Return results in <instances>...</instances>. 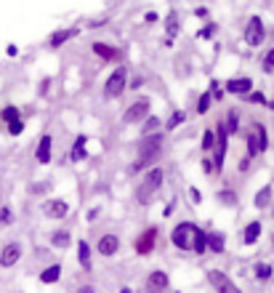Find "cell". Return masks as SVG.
Listing matches in <instances>:
<instances>
[{"label": "cell", "mask_w": 274, "mask_h": 293, "mask_svg": "<svg viewBox=\"0 0 274 293\" xmlns=\"http://www.w3.org/2000/svg\"><path fill=\"white\" fill-rule=\"evenodd\" d=\"M163 146H165V131H155V133L141 136L139 146H136V163L130 165V173L149 171L160 160V155H163Z\"/></svg>", "instance_id": "6da1fadb"}, {"label": "cell", "mask_w": 274, "mask_h": 293, "mask_svg": "<svg viewBox=\"0 0 274 293\" xmlns=\"http://www.w3.org/2000/svg\"><path fill=\"white\" fill-rule=\"evenodd\" d=\"M163 182H165V171L160 165H152L149 171H144V179L139 182V187H136V202L139 205H149L152 200H155V195L163 189Z\"/></svg>", "instance_id": "7a4b0ae2"}, {"label": "cell", "mask_w": 274, "mask_h": 293, "mask_svg": "<svg viewBox=\"0 0 274 293\" xmlns=\"http://www.w3.org/2000/svg\"><path fill=\"white\" fill-rule=\"evenodd\" d=\"M128 75L130 70L125 64L115 67V70L110 72V77H107L104 83V99H120L125 91H128Z\"/></svg>", "instance_id": "3957f363"}, {"label": "cell", "mask_w": 274, "mask_h": 293, "mask_svg": "<svg viewBox=\"0 0 274 293\" xmlns=\"http://www.w3.org/2000/svg\"><path fill=\"white\" fill-rule=\"evenodd\" d=\"M195 229L197 224L195 221H179L173 229H170V243L173 248H179V251H192V240H195Z\"/></svg>", "instance_id": "277c9868"}, {"label": "cell", "mask_w": 274, "mask_h": 293, "mask_svg": "<svg viewBox=\"0 0 274 293\" xmlns=\"http://www.w3.org/2000/svg\"><path fill=\"white\" fill-rule=\"evenodd\" d=\"M149 110H152V101L149 99H136L133 104L125 110V115H123V126H141V123L149 117Z\"/></svg>", "instance_id": "5b68a950"}, {"label": "cell", "mask_w": 274, "mask_h": 293, "mask_svg": "<svg viewBox=\"0 0 274 293\" xmlns=\"http://www.w3.org/2000/svg\"><path fill=\"white\" fill-rule=\"evenodd\" d=\"M264 40H266V27L261 21V16H250L248 27H245V43L250 48H258Z\"/></svg>", "instance_id": "8992f818"}, {"label": "cell", "mask_w": 274, "mask_h": 293, "mask_svg": "<svg viewBox=\"0 0 274 293\" xmlns=\"http://www.w3.org/2000/svg\"><path fill=\"white\" fill-rule=\"evenodd\" d=\"M170 288V277L163 269H152L144 277V293H165Z\"/></svg>", "instance_id": "52a82bcc"}, {"label": "cell", "mask_w": 274, "mask_h": 293, "mask_svg": "<svg viewBox=\"0 0 274 293\" xmlns=\"http://www.w3.org/2000/svg\"><path fill=\"white\" fill-rule=\"evenodd\" d=\"M157 238H160L157 227H146L144 232L136 238V243H133L136 253H139V256H149V253L155 251V245H157Z\"/></svg>", "instance_id": "ba28073f"}, {"label": "cell", "mask_w": 274, "mask_h": 293, "mask_svg": "<svg viewBox=\"0 0 274 293\" xmlns=\"http://www.w3.org/2000/svg\"><path fill=\"white\" fill-rule=\"evenodd\" d=\"M21 253H24V248H21L19 240H11V243H5L3 248H0V267H3V269L16 267V261L21 258Z\"/></svg>", "instance_id": "9c48e42d"}, {"label": "cell", "mask_w": 274, "mask_h": 293, "mask_svg": "<svg viewBox=\"0 0 274 293\" xmlns=\"http://www.w3.org/2000/svg\"><path fill=\"white\" fill-rule=\"evenodd\" d=\"M67 213H70V202H67V200L48 197V200L43 202V216H45V219H54V221H59V219L67 216Z\"/></svg>", "instance_id": "30bf717a"}, {"label": "cell", "mask_w": 274, "mask_h": 293, "mask_svg": "<svg viewBox=\"0 0 274 293\" xmlns=\"http://www.w3.org/2000/svg\"><path fill=\"white\" fill-rule=\"evenodd\" d=\"M224 91L232 93V96H248V93L253 91V80H250V77H245V75L229 77V80L224 83Z\"/></svg>", "instance_id": "8fae6325"}, {"label": "cell", "mask_w": 274, "mask_h": 293, "mask_svg": "<svg viewBox=\"0 0 274 293\" xmlns=\"http://www.w3.org/2000/svg\"><path fill=\"white\" fill-rule=\"evenodd\" d=\"M117 251H120V238L115 232H107V235H101V238L96 240V253H99V256L110 258V256H115Z\"/></svg>", "instance_id": "7c38bea8"}, {"label": "cell", "mask_w": 274, "mask_h": 293, "mask_svg": "<svg viewBox=\"0 0 274 293\" xmlns=\"http://www.w3.org/2000/svg\"><path fill=\"white\" fill-rule=\"evenodd\" d=\"M80 35V27H64V30H56L54 35L48 37V48H61L64 43L75 40Z\"/></svg>", "instance_id": "4fadbf2b"}, {"label": "cell", "mask_w": 274, "mask_h": 293, "mask_svg": "<svg viewBox=\"0 0 274 293\" xmlns=\"http://www.w3.org/2000/svg\"><path fill=\"white\" fill-rule=\"evenodd\" d=\"M51 149H54V136L51 133H43L37 142V149H35V160L40 165H48L51 163Z\"/></svg>", "instance_id": "5bb4252c"}, {"label": "cell", "mask_w": 274, "mask_h": 293, "mask_svg": "<svg viewBox=\"0 0 274 293\" xmlns=\"http://www.w3.org/2000/svg\"><path fill=\"white\" fill-rule=\"evenodd\" d=\"M205 235H208V251L216 253V256H221V253L226 251V238L224 232H216V229H205Z\"/></svg>", "instance_id": "9a60e30c"}, {"label": "cell", "mask_w": 274, "mask_h": 293, "mask_svg": "<svg viewBox=\"0 0 274 293\" xmlns=\"http://www.w3.org/2000/svg\"><path fill=\"white\" fill-rule=\"evenodd\" d=\"M91 48H93V54L99 56L101 61H115V59H120V48L110 46V43H101V40H96Z\"/></svg>", "instance_id": "2e32d148"}, {"label": "cell", "mask_w": 274, "mask_h": 293, "mask_svg": "<svg viewBox=\"0 0 274 293\" xmlns=\"http://www.w3.org/2000/svg\"><path fill=\"white\" fill-rule=\"evenodd\" d=\"M85 144H88V133H80V136L75 139V144H72V149H70V160L72 163H83L85 157H88Z\"/></svg>", "instance_id": "e0dca14e"}, {"label": "cell", "mask_w": 274, "mask_h": 293, "mask_svg": "<svg viewBox=\"0 0 274 293\" xmlns=\"http://www.w3.org/2000/svg\"><path fill=\"white\" fill-rule=\"evenodd\" d=\"M59 277H61V264L56 261V264H48V267L43 269V272L37 275V280L43 285H54V283H59Z\"/></svg>", "instance_id": "ac0fdd59"}, {"label": "cell", "mask_w": 274, "mask_h": 293, "mask_svg": "<svg viewBox=\"0 0 274 293\" xmlns=\"http://www.w3.org/2000/svg\"><path fill=\"white\" fill-rule=\"evenodd\" d=\"M272 195H274V187H272V184L261 187L258 192H256V197H253V205L258 208V211H266V208H272Z\"/></svg>", "instance_id": "d6986e66"}, {"label": "cell", "mask_w": 274, "mask_h": 293, "mask_svg": "<svg viewBox=\"0 0 274 293\" xmlns=\"http://www.w3.org/2000/svg\"><path fill=\"white\" fill-rule=\"evenodd\" d=\"M77 264L85 269V272H91V269H93V261H91V245H88V240H77Z\"/></svg>", "instance_id": "ffe728a7"}, {"label": "cell", "mask_w": 274, "mask_h": 293, "mask_svg": "<svg viewBox=\"0 0 274 293\" xmlns=\"http://www.w3.org/2000/svg\"><path fill=\"white\" fill-rule=\"evenodd\" d=\"M221 123H224V128H226V136H237L239 133V110L237 107H232Z\"/></svg>", "instance_id": "44dd1931"}, {"label": "cell", "mask_w": 274, "mask_h": 293, "mask_svg": "<svg viewBox=\"0 0 274 293\" xmlns=\"http://www.w3.org/2000/svg\"><path fill=\"white\" fill-rule=\"evenodd\" d=\"M261 240V221L258 219H253V221L245 227V232H242V243L245 245H256Z\"/></svg>", "instance_id": "7402d4cb"}, {"label": "cell", "mask_w": 274, "mask_h": 293, "mask_svg": "<svg viewBox=\"0 0 274 293\" xmlns=\"http://www.w3.org/2000/svg\"><path fill=\"white\" fill-rule=\"evenodd\" d=\"M205 280H208V285H210L213 291H219V288H224V285L229 283V275H226V272H221V269H208Z\"/></svg>", "instance_id": "603a6c76"}, {"label": "cell", "mask_w": 274, "mask_h": 293, "mask_svg": "<svg viewBox=\"0 0 274 293\" xmlns=\"http://www.w3.org/2000/svg\"><path fill=\"white\" fill-rule=\"evenodd\" d=\"M192 253H197V256H205L208 253V235H205V229H195V240H192Z\"/></svg>", "instance_id": "cb8c5ba5"}, {"label": "cell", "mask_w": 274, "mask_h": 293, "mask_svg": "<svg viewBox=\"0 0 274 293\" xmlns=\"http://www.w3.org/2000/svg\"><path fill=\"white\" fill-rule=\"evenodd\" d=\"M51 245L59 248V251H64V248L72 245V235L67 232V229H56V232H51Z\"/></svg>", "instance_id": "d4e9b609"}, {"label": "cell", "mask_w": 274, "mask_h": 293, "mask_svg": "<svg viewBox=\"0 0 274 293\" xmlns=\"http://www.w3.org/2000/svg\"><path fill=\"white\" fill-rule=\"evenodd\" d=\"M245 149H248V155H245V157H250V160L261 155V149H258V139H256L253 128H248V131H245Z\"/></svg>", "instance_id": "484cf974"}, {"label": "cell", "mask_w": 274, "mask_h": 293, "mask_svg": "<svg viewBox=\"0 0 274 293\" xmlns=\"http://www.w3.org/2000/svg\"><path fill=\"white\" fill-rule=\"evenodd\" d=\"M253 133H256V139H258V149L261 152L269 149V133H266L264 123H253Z\"/></svg>", "instance_id": "4316f807"}, {"label": "cell", "mask_w": 274, "mask_h": 293, "mask_svg": "<svg viewBox=\"0 0 274 293\" xmlns=\"http://www.w3.org/2000/svg\"><path fill=\"white\" fill-rule=\"evenodd\" d=\"M200 146H202V152H205V155H210V152L216 149V131H213V128H205V131H202Z\"/></svg>", "instance_id": "83f0119b"}, {"label": "cell", "mask_w": 274, "mask_h": 293, "mask_svg": "<svg viewBox=\"0 0 274 293\" xmlns=\"http://www.w3.org/2000/svg\"><path fill=\"white\" fill-rule=\"evenodd\" d=\"M253 275H256V280L258 283H266V280H272V275H274V269H272V264H266V261H258L253 267Z\"/></svg>", "instance_id": "f1b7e54d"}, {"label": "cell", "mask_w": 274, "mask_h": 293, "mask_svg": "<svg viewBox=\"0 0 274 293\" xmlns=\"http://www.w3.org/2000/svg\"><path fill=\"white\" fill-rule=\"evenodd\" d=\"M0 120L8 126V123H16V120H21V110L19 107H14V104H8V107H3L0 110Z\"/></svg>", "instance_id": "f546056e"}, {"label": "cell", "mask_w": 274, "mask_h": 293, "mask_svg": "<svg viewBox=\"0 0 274 293\" xmlns=\"http://www.w3.org/2000/svg\"><path fill=\"white\" fill-rule=\"evenodd\" d=\"M186 120V112H181V110H176L173 115L168 117V120H165V133H170V131H176V128L181 126V123Z\"/></svg>", "instance_id": "4dcf8cb0"}, {"label": "cell", "mask_w": 274, "mask_h": 293, "mask_svg": "<svg viewBox=\"0 0 274 293\" xmlns=\"http://www.w3.org/2000/svg\"><path fill=\"white\" fill-rule=\"evenodd\" d=\"M160 126H163V120H160L157 115H152V112H149V117L141 123V133H144V136H146V133H155V131H160Z\"/></svg>", "instance_id": "1f68e13d"}, {"label": "cell", "mask_w": 274, "mask_h": 293, "mask_svg": "<svg viewBox=\"0 0 274 293\" xmlns=\"http://www.w3.org/2000/svg\"><path fill=\"white\" fill-rule=\"evenodd\" d=\"M210 107H213V96H210V91H202L197 99V115H208Z\"/></svg>", "instance_id": "d6a6232c"}, {"label": "cell", "mask_w": 274, "mask_h": 293, "mask_svg": "<svg viewBox=\"0 0 274 293\" xmlns=\"http://www.w3.org/2000/svg\"><path fill=\"white\" fill-rule=\"evenodd\" d=\"M216 197H219V202H221V205H232V208H235L237 202H239L235 189H219V192H216Z\"/></svg>", "instance_id": "836d02e7"}, {"label": "cell", "mask_w": 274, "mask_h": 293, "mask_svg": "<svg viewBox=\"0 0 274 293\" xmlns=\"http://www.w3.org/2000/svg\"><path fill=\"white\" fill-rule=\"evenodd\" d=\"M165 30H168V37L179 35V14H176V11H170V14H168V19H165Z\"/></svg>", "instance_id": "e575fe53"}, {"label": "cell", "mask_w": 274, "mask_h": 293, "mask_svg": "<svg viewBox=\"0 0 274 293\" xmlns=\"http://www.w3.org/2000/svg\"><path fill=\"white\" fill-rule=\"evenodd\" d=\"M16 219H14V208L11 205H0V227H11V224H14Z\"/></svg>", "instance_id": "d590c367"}, {"label": "cell", "mask_w": 274, "mask_h": 293, "mask_svg": "<svg viewBox=\"0 0 274 293\" xmlns=\"http://www.w3.org/2000/svg\"><path fill=\"white\" fill-rule=\"evenodd\" d=\"M210 96H213V101H221L226 96V91H224V83H219V80H213L210 83Z\"/></svg>", "instance_id": "8d00e7d4"}, {"label": "cell", "mask_w": 274, "mask_h": 293, "mask_svg": "<svg viewBox=\"0 0 274 293\" xmlns=\"http://www.w3.org/2000/svg\"><path fill=\"white\" fill-rule=\"evenodd\" d=\"M261 70H264L266 75H272V72H274V48H272V51H266L264 61H261Z\"/></svg>", "instance_id": "74e56055"}, {"label": "cell", "mask_w": 274, "mask_h": 293, "mask_svg": "<svg viewBox=\"0 0 274 293\" xmlns=\"http://www.w3.org/2000/svg\"><path fill=\"white\" fill-rule=\"evenodd\" d=\"M5 131H8V136H21V133H24V120L8 123V126H5Z\"/></svg>", "instance_id": "f35d334b"}, {"label": "cell", "mask_w": 274, "mask_h": 293, "mask_svg": "<svg viewBox=\"0 0 274 293\" xmlns=\"http://www.w3.org/2000/svg\"><path fill=\"white\" fill-rule=\"evenodd\" d=\"M200 165H202L205 176H216V165H213V157H210V155H205V157H202V163H200Z\"/></svg>", "instance_id": "ab89813d"}, {"label": "cell", "mask_w": 274, "mask_h": 293, "mask_svg": "<svg viewBox=\"0 0 274 293\" xmlns=\"http://www.w3.org/2000/svg\"><path fill=\"white\" fill-rule=\"evenodd\" d=\"M213 35H216V24H205L202 30L197 32V37H200V40H210Z\"/></svg>", "instance_id": "60d3db41"}, {"label": "cell", "mask_w": 274, "mask_h": 293, "mask_svg": "<svg viewBox=\"0 0 274 293\" xmlns=\"http://www.w3.org/2000/svg\"><path fill=\"white\" fill-rule=\"evenodd\" d=\"M245 101H253V104H266V96L261 91H250L248 96H242Z\"/></svg>", "instance_id": "b9f144b4"}, {"label": "cell", "mask_w": 274, "mask_h": 293, "mask_svg": "<svg viewBox=\"0 0 274 293\" xmlns=\"http://www.w3.org/2000/svg\"><path fill=\"white\" fill-rule=\"evenodd\" d=\"M216 293H242V291H239L237 285H235V283H232V280H229V283H226L224 288H219V291H216Z\"/></svg>", "instance_id": "7bdbcfd3"}, {"label": "cell", "mask_w": 274, "mask_h": 293, "mask_svg": "<svg viewBox=\"0 0 274 293\" xmlns=\"http://www.w3.org/2000/svg\"><path fill=\"white\" fill-rule=\"evenodd\" d=\"M189 197H192V202H195V205H200V202H202V195H200L197 187H189Z\"/></svg>", "instance_id": "ee69618b"}, {"label": "cell", "mask_w": 274, "mask_h": 293, "mask_svg": "<svg viewBox=\"0 0 274 293\" xmlns=\"http://www.w3.org/2000/svg\"><path fill=\"white\" fill-rule=\"evenodd\" d=\"M99 213H101V205H93V208L88 211V216H85V219H88V221H96V219H99Z\"/></svg>", "instance_id": "f6af8a7d"}, {"label": "cell", "mask_w": 274, "mask_h": 293, "mask_svg": "<svg viewBox=\"0 0 274 293\" xmlns=\"http://www.w3.org/2000/svg\"><path fill=\"white\" fill-rule=\"evenodd\" d=\"M77 293H96V285H93V283H83V285L77 288Z\"/></svg>", "instance_id": "bcb514c9"}, {"label": "cell", "mask_w": 274, "mask_h": 293, "mask_svg": "<svg viewBox=\"0 0 274 293\" xmlns=\"http://www.w3.org/2000/svg\"><path fill=\"white\" fill-rule=\"evenodd\" d=\"M48 88H51V80L45 77V80L40 83V96H45V93H48Z\"/></svg>", "instance_id": "7dc6e473"}, {"label": "cell", "mask_w": 274, "mask_h": 293, "mask_svg": "<svg viewBox=\"0 0 274 293\" xmlns=\"http://www.w3.org/2000/svg\"><path fill=\"white\" fill-rule=\"evenodd\" d=\"M173 208H176V200H170V202H168V205H165V211H163V216H165V219H168V216H170V213H173Z\"/></svg>", "instance_id": "c3c4849f"}, {"label": "cell", "mask_w": 274, "mask_h": 293, "mask_svg": "<svg viewBox=\"0 0 274 293\" xmlns=\"http://www.w3.org/2000/svg\"><path fill=\"white\" fill-rule=\"evenodd\" d=\"M5 54H8V56H19V48H16L14 43H8V48H5Z\"/></svg>", "instance_id": "681fc988"}, {"label": "cell", "mask_w": 274, "mask_h": 293, "mask_svg": "<svg viewBox=\"0 0 274 293\" xmlns=\"http://www.w3.org/2000/svg\"><path fill=\"white\" fill-rule=\"evenodd\" d=\"M248 165H250V157H242L239 160V171H248Z\"/></svg>", "instance_id": "f907efd6"}, {"label": "cell", "mask_w": 274, "mask_h": 293, "mask_svg": "<svg viewBox=\"0 0 274 293\" xmlns=\"http://www.w3.org/2000/svg\"><path fill=\"white\" fill-rule=\"evenodd\" d=\"M157 19H160V16L155 14V11H149V14H146V21H149V24H155Z\"/></svg>", "instance_id": "816d5d0a"}, {"label": "cell", "mask_w": 274, "mask_h": 293, "mask_svg": "<svg viewBox=\"0 0 274 293\" xmlns=\"http://www.w3.org/2000/svg\"><path fill=\"white\" fill-rule=\"evenodd\" d=\"M195 16H200V19H205V16H208V8H197V11H195Z\"/></svg>", "instance_id": "f5cc1de1"}, {"label": "cell", "mask_w": 274, "mask_h": 293, "mask_svg": "<svg viewBox=\"0 0 274 293\" xmlns=\"http://www.w3.org/2000/svg\"><path fill=\"white\" fill-rule=\"evenodd\" d=\"M117 293H133V291H130V288H128V285H123V288H120Z\"/></svg>", "instance_id": "db71d44e"}, {"label": "cell", "mask_w": 274, "mask_h": 293, "mask_svg": "<svg viewBox=\"0 0 274 293\" xmlns=\"http://www.w3.org/2000/svg\"><path fill=\"white\" fill-rule=\"evenodd\" d=\"M266 104H269V107H272V110H274V99H272V101H266Z\"/></svg>", "instance_id": "11a10c76"}, {"label": "cell", "mask_w": 274, "mask_h": 293, "mask_svg": "<svg viewBox=\"0 0 274 293\" xmlns=\"http://www.w3.org/2000/svg\"><path fill=\"white\" fill-rule=\"evenodd\" d=\"M0 205H3V189H0Z\"/></svg>", "instance_id": "9f6ffc18"}, {"label": "cell", "mask_w": 274, "mask_h": 293, "mask_svg": "<svg viewBox=\"0 0 274 293\" xmlns=\"http://www.w3.org/2000/svg\"><path fill=\"white\" fill-rule=\"evenodd\" d=\"M272 248H274V235H272Z\"/></svg>", "instance_id": "6f0895ef"}, {"label": "cell", "mask_w": 274, "mask_h": 293, "mask_svg": "<svg viewBox=\"0 0 274 293\" xmlns=\"http://www.w3.org/2000/svg\"><path fill=\"white\" fill-rule=\"evenodd\" d=\"M272 40H274V30H272Z\"/></svg>", "instance_id": "680465c9"}, {"label": "cell", "mask_w": 274, "mask_h": 293, "mask_svg": "<svg viewBox=\"0 0 274 293\" xmlns=\"http://www.w3.org/2000/svg\"><path fill=\"white\" fill-rule=\"evenodd\" d=\"M176 293H179V291H176Z\"/></svg>", "instance_id": "91938a15"}]
</instances>
